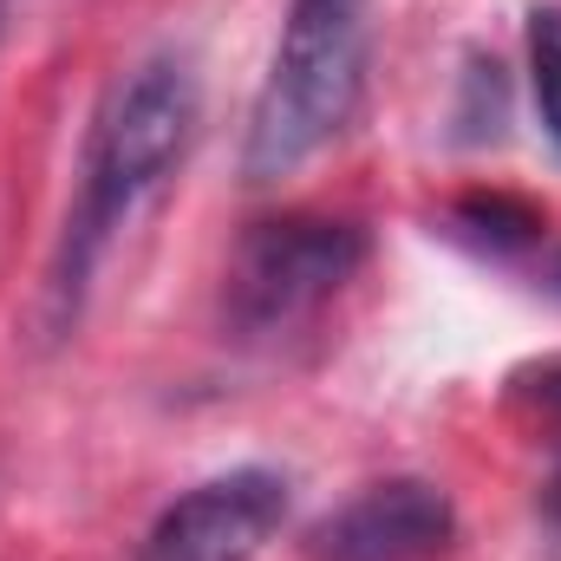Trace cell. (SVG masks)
Instances as JSON below:
<instances>
[{
  "mask_svg": "<svg viewBox=\"0 0 561 561\" xmlns=\"http://www.w3.org/2000/svg\"><path fill=\"white\" fill-rule=\"evenodd\" d=\"M196 112H203V92H196V66L183 53H150L105 92V105L92 118V138H85L66 242H59V268H53L59 313L79 307V294L92 287V268L105 262L112 236L183 163V150L196 138Z\"/></svg>",
  "mask_w": 561,
  "mask_h": 561,
  "instance_id": "obj_1",
  "label": "cell"
},
{
  "mask_svg": "<svg viewBox=\"0 0 561 561\" xmlns=\"http://www.w3.org/2000/svg\"><path fill=\"white\" fill-rule=\"evenodd\" d=\"M366 59H373L366 0H287L275 59L262 72L242 138L249 183L294 176L353 125L366 92Z\"/></svg>",
  "mask_w": 561,
  "mask_h": 561,
  "instance_id": "obj_2",
  "label": "cell"
},
{
  "mask_svg": "<svg viewBox=\"0 0 561 561\" xmlns=\"http://www.w3.org/2000/svg\"><path fill=\"white\" fill-rule=\"evenodd\" d=\"M366 262V236L340 216H275L255 222L229 262V320L249 340L294 333L313 320Z\"/></svg>",
  "mask_w": 561,
  "mask_h": 561,
  "instance_id": "obj_3",
  "label": "cell"
},
{
  "mask_svg": "<svg viewBox=\"0 0 561 561\" xmlns=\"http://www.w3.org/2000/svg\"><path fill=\"white\" fill-rule=\"evenodd\" d=\"M287 523V477L242 463L183 490L144 536L138 561H255Z\"/></svg>",
  "mask_w": 561,
  "mask_h": 561,
  "instance_id": "obj_4",
  "label": "cell"
},
{
  "mask_svg": "<svg viewBox=\"0 0 561 561\" xmlns=\"http://www.w3.org/2000/svg\"><path fill=\"white\" fill-rule=\"evenodd\" d=\"M450 503L419 477L373 483L353 496L327 529H320V561H431L450 542Z\"/></svg>",
  "mask_w": 561,
  "mask_h": 561,
  "instance_id": "obj_5",
  "label": "cell"
},
{
  "mask_svg": "<svg viewBox=\"0 0 561 561\" xmlns=\"http://www.w3.org/2000/svg\"><path fill=\"white\" fill-rule=\"evenodd\" d=\"M529 92H536V118L561 150V13H536L529 26Z\"/></svg>",
  "mask_w": 561,
  "mask_h": 561,
  "instance_id": "obj_6",
  "label": "cell"
},
{
  "mask_svg": "<svg viewBox=\"0 0 561 561\" xmlns=\"http://www.w3.org/2000/svg\"><path fill=\"white\" fill-rule=\"evenodd\" d=\"M516 412L529 419V431H536V437L561 444V366H542V373L516 379Z\"/></svg>",
  "mask_w": 561,
  "mask_h": 561,
  "instance_id": "obj_7",
  "label": "cell"
},
{
  "mask_svg": "<svg viewBox=\"0 0 561 561\" xmlns=\"http://www.w3.org/2000/svg\"><path fill=\"white\" fill-rule=\"evenodd\" d=\"M556 510H561V477H556Z\"/></svg>",
  "mask_w": 561,
  "mask_h": 561,
  "instance_id": "obj_8",
  "label": "cell"
},
{
  "mask_svg": "<svg viewBox=\"0 0 561 561\" xmlns=\"http://www.w3.org/2000/svg\"><path fill=\"white\" fill-rule=\"evenodd\" d=\"M556 294H561V262H556Z\"/></svg>",
  "mask_w": 561,
  "mask_h": 561,
  "instance_id": "obj_9",
  "label": "cell"
},
{
  "mask_svg": "<svg viewBox=\"0 0 561 561\" xmlns=\"http://www.w3.org/2000/svg\"><path fill=\"white\" fill-rule=\"evenodd\" d=\"M7 7H13V0H0V20H7Z\"/></svg>",
  "mask_w": 561,
  "mask_h": 561,
  "instance_id": "obj_10",
  "label": "cell"
}]
</instances>
